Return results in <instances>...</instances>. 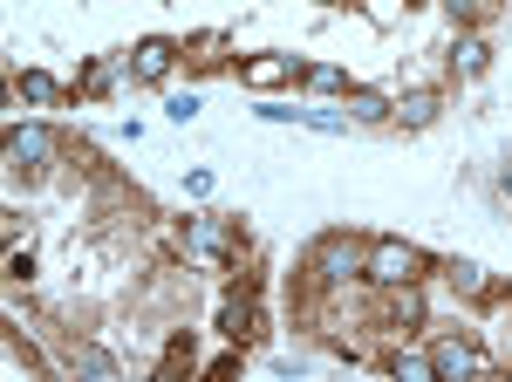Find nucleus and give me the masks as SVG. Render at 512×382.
Instances as JSON below:
<instances>
[{"instance_id": "nucleus-22", "label": "nucleus", "mask_w": 512, "mask_h": 382, "mask_svg": "<svg viewBox=\"0 0 512 382\" xmlns=\"http://www.w3.org/2000/svg\"><path fill=\"white\" fill-rule=\"evenodd\" d=\"M444 7H451V21H472L478 14V0H444Z\"/></svg>"}, {"instance_id": "nucleus-10", "label": "nucleus", "mask_w": 512, "mask_h": 382, "mask_svg": "<svg viewBox=\"0 0 512 382\" xmlns=\"http://www.w3.org/2000/svg\"><path fill=\"white\" fill-rule=\"evenodd\" d=\"M349 116L355 123H383V116H396V103L376 96V89H349Z\"/></svg>"}, {"instance_id": "nucleus-17", "label": "nucleus", "mask_w": 512, "mask_h": 382, "mask_svg": "<svg viewBox=\"0 0 512 382\" xmlns=\"http://www.w3.org/2000/svg\"><path fill=\"white\" fill-rule=\"evenodd\" d=\"M301 82H308V89H349V76L328 69V62H301Z\"/></svg>"}, {"instance_id": "nucleus-8", "label": "nucleus", "mask_w": 512, "mask_h": 382, "mask_svg": "<svg viewBox=\"0 0 512 382\" xmlns=\"http://www.w3.org/2000/svg\"><path fill=\"white\" fill-rule=\"evenodd\" d=\"M315 267H321V280H349V273H355V246H349V239H321Z\"/></svg>"}, {"instance_id": "nucleus-15", "label": "nucleus", "mask_w": 512, "mask_h": 382, "mask_svg": "<svg viewBox=\"0 0 512 382\" xmlns=\"http://www.w3.org/2000/svg\"><path fill=\"white\" fill-rule=\"evenodd\" d=\"M451 62H458V76H485V62H492V48H485L478 35H465V41H458V55H451Z\"/></svg>"}, {"instance_id": "nucleus-6", "label": "nucleus", "mask_w": 512, "mask_h": 382, "mask_svg": "<svg viewBox=\"0 0 512 382\" xmlns=\"http://www.w3.org/2000/svg\"><path fill=\"white\" fill-rule=\"evenodd\" d=\"M48 151H55V137H48L41 123H28V130H14V137H7V164H41Z\"/></svg>"}, {"instance_id": "nucleus-13", "label": "nucleus", "mask_w": 512, "mask_h": 382, "mask_svg": "<svg viewBox=\"0 0 512 382\" xmlns=\"http://www.w3.org/2000/svg\"><path fill=\"white\" fill-rule=\"evenodd\" d=\"M21 96L28 103H62V82L48 76V69H21Z\"/></svg>"}, {"instance_id": "nucleus-5", "label": "nucleus", "mask_w": 512, "mask_h": 382, "mask_svg": "<svg viewBox=\"0 0 512 382\" xmlns=\"http://www.w3.org/2000/svg\"><path fill=\"white\" fill-rule=\"evenodd\" d=\"M239 76L253 82V89H280V82L301 76V62H294V55H253V62L239 69Z\"/></svg>"}, {"instance_id": "nucleus-23", "label": "nucleus", "mask_w": 512, "mask_h": 382, "mask_svg": "<svg viewBox=\"0 0 512 382\" xmlns=\"http://www.w3.org/2000/svg\"><path fill=\"white\" fill-rule=\"evenodd\" d=\"M321 7H342V0H321Z\"/></svg>"}, {"instance_id": "nucleus-4", "label": "nucleus", "mask_w": 512, "mask_h": 382, "mask_svg": "<svg viewBox=\"0 0 512 382\" xmlns=\"http://www.w3.org/2000/svg\"><path fill=\"white\" fill-rule=\"evenodd\" d=\"M431 355H437V376H485V369H492L472 342H437Z\"/></svg>"}, {"instance_id": "nucleus-18", "label": "nucleus", "mask_w": 512, "mask_h": 382, "mask_svg": "<svg viewBox=\"0 0 512 382\" xmlns=\"http://www.w3.org/2000/svg\"><path fill=\"white\" fill-rule=\"evenodd\" d=\"M396 321H424V301H417V280L396 294Z\"/></svg>"}, {"instance_id": "nucleus-16", "label": "nucleus", "mask_w": 512, "mask_h": 382, "mask_svg": "<svg viewBox=\"0 0 512 382\" xmlns=\"http://www.w3.org/2000/svg\"><path fill=\"white\" fill-rule=\"evenodd\" d=\"M219 321H226V335H233V342H246V335H253V294L226 301V314H219Z\"/></svg>"}, {"instance_id": "nucleus-9", "label": "nucleus", "mask_w": 512, "mask_h": 382, "mask_svg": "<svg viewBox=\"0 0 512 382\" xmlns=\"http://www.w3.org/2000/svg\"><path fill=\"white\" fill-rule=\"evenodd\" d=\"M69 369L89 376V382H117V362H110L103 348H69Z\"/></svg>"}, {"instance_id": "nucleus-2", "label": "nucleus", "mask_w": 512, "mask_h": 382, "mask_svg": "<svg viewBox=\"0 0 512 382\" xmlns=\"http://www.w3.org/2000/svg\"><path fill=\"white\" fill-rule=\"evenodd\" d=\"M185 253L205 260V267H219V260L233 253V232L219 226V219H185Z\"/></svg>"}, {"instance_id": "nucleus-19", "label": "nucleus", "mask_w": 512, "mask_h": 382, "mask_svg": "<svg viewBox=\"0 0 512 382\" xmlns=\"http://www.w3.org/2000/svg\"><path fill=\"white\" fill-rule=\"evenodd\" d=\"M117 82V62H89V76H82V89H110Z\"/></svg>"}, {"instance_id": "nucleus-3", "label": "nucleus", "mask_w": 512, "mask_h": 382, "mask_svg": "<svg viewBox=\"0 0 512 382\" xmlns=\"http://www.w3.org/2000/svg\"><path fill=\"white\" fill-rule=\"evenodd\" d=\"M171 62H178V48H171L164 35L137 41V48H130V82H164V76H171Z\"/></svg>"}, {"instance_id": "nucleus-11", "label": "nucleus", "mask_w": 512, "mask_h": 382, "mask_svg": "<svg viewBox=\"0 0 512 382\" xmlns=\"http://www.w3.org/2000/svg\"><path fill=\"white\" fill-rule=\"evenodd\" d=\"M396 116H403L410 130H424V123H431V116H437V89H410V96L396 103Z\"/></svg>"}, {"instance_id": "nucleus-14", "label": "nucleus", "mask_w": 512, "mask_h": 382, "mask_svg": "<svg viewBox=\"0 0 512 382\" xmlns=\"http://www.w3.org/2000/svg\"><path fill=\"white\" fill-rule=\"evenodd\" d=\"M390 376H403V382H431V376H437V355H403V348H396V355H390Z\"/></svg>"}, {"instance_id": "nucleus-7", "label": "nucleus", "mask_w": 512, "mask_h": 382, "mask_svg": "<svg viewBox=\"0 0 512 382\" xmlns=\"http://www.w3.org/2000/svg\"><path fill=\"white\" fill-rule=\"evenodd\" d=\"M267 123H308V130H321V137H342L349 130V116H335V110H260Z\"/></svg>"}, {"instance_id": "nucleus-1", "label": "nucleus", "mask_w": 512, "mask_h": 382, "mask_svg": "<svg viewBox=\"0 0 512 382\" xmlns=\"http://www.w3.org/2000/svg\"><path fill=\"white\" fill-rule=\"evenodd\" d=\"M417 267H424V253H417V246H403V239H376V246L362 253V273H369L376 287H410Z\"/></svg>"}, {"instance_id": "nucleus-21", "label": "nucleus", "mask_w": 512, "mask_h": 382, "mask_svg": "<svg viewBox=\"0 0 512 382\" xmlns=\"http://www.w3.org/2000/svg\"><path fill=\"white\" fill-rule=\"evenodd\" d=\"M28 273H35V253H28V246H21V253H7V280H28Z\"/></svg>"}, {"instance_id": "nucleus-12", "label": "nucleus", "mask_w": 512, "mask_h": 382, "mask_svg": "<svg viewBox=\"0 0 512 382\" xmlns=\"http://www.w3.org/2000/svg\"><path fill=\"white\" fill-rule=\"evenodd\" d=\"M451 294H465V301H485V267H472V260H451Z\"/></svg>"}, {"instance_id": "nucleus-20", "label": "nucleus", "mask_w": 512, "mask_h": 382, "mask_svg": "<svg viewBox=\"0 0 512 382\" xmlns=\"http://www.w3.org/2000/svg\"><path fill=\"white\" fill-rule=\"evenodd\" d=\"M164 110H171V123H192V116H198V96H192V89H185V96H171Z\"/></svg>"}]
</instances>
